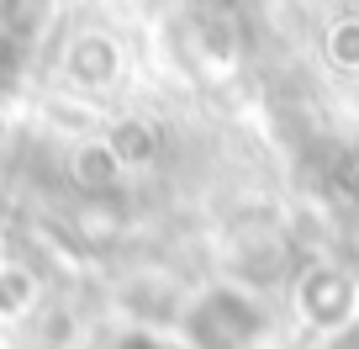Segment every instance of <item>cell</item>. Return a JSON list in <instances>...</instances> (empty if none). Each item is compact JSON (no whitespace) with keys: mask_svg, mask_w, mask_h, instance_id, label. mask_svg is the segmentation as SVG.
I'll list each match as a JSON object with an SVG mask.
<instances>
[{"mask_svg":"<svg viewBox=\"0 0 359 349\" xmlns=\"http://www.w3.org/2000/svg\"><path fill=\"white\" fill-rule=\"evenodd\" d=\"M269 317L264 307L248 291H233V286H217V291L196 296L185 312H180V338L185 349H254L264 338Z\"/></svg>","mask_w":359,"mask_h":349,"instance_id":"cell-1","label":"cell"},{"mask_svg":"<svg viewBox=\"0 0 359 349\" xmlns=\"http://www.w3.org/2000/svg\"><path fill=\"white\" fill-rule=\"evenodd\" d=\"M302 302H306V312H312L317 323H338V317L354 307V286L338 270H317L312 281L302 286Z\"/></svg>","mask_w":359,"mask_h":349,"instance_id":"cell-2","label":"cell"},{"mask_svg":"<svg viewBox=\"0 0 359 349\" xmlns=\"http://www.w3.org/2000/svg\"><path fill=\"white\" fill-rule=\"evenodd\" d=\"M27 302H32V281H27L22 270H0V312L11 317V312H22Z\"/></svg>","mask_w":359,"mask_h":349,"instance_id":"cell-3","label":"cell"}]
</instances>
